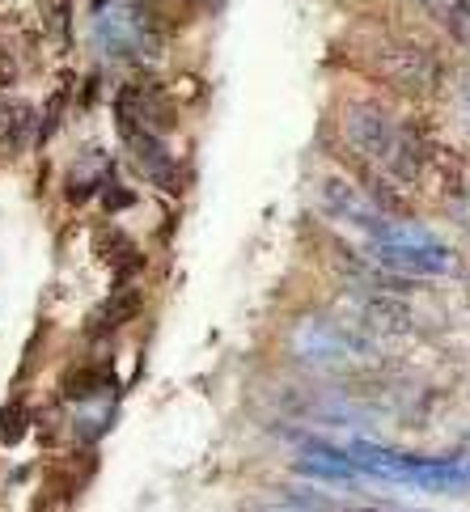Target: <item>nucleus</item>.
<instances>
[{
    "instance_id": "obj_1",
    "label": "nucleus",
    "mask_w": 470,
    "mask_h": 512,
    "mask_svg": "<svg viewBox=\"0 0 470 512\" xmlns=\"http://www.w3.org/2000/svg\"><path fill=\"white\" fill-rule=\"evenodd\" d=\"M343 140L360 153V161H369L373 170H382L390 182H411L424 178L428 149L420 132H411L403 119H394L386 106L377 102H348L343 106Z\"/></svg>"
},
{
    "instance_id": "obj_2",
    "label": "nucleus",
    "mask_w": 470,
    "mask_h": 512,
    "mask_svg": "<svg viewBox=\"0 0 470 512\" xmlns=\"http://www.w3.org/2000/svg\"><path fill=\"white\" fill-rule=\"evenodd\" d=\"M348 457L360 474H373V479H390V483H407L424 491H466L470 487V462H424V457H403V453H386L373 445H352Z\"/></svg>"
},
{
    "instance_id": "obj_3",
    "label": "nucleus",
    "mask_w": 470,
    "mask_h": 512,
    "mask_svg": "<svg viewBox=\"0 0 470 512\" xmlns=\"http://www.w3.org/2000/svg\"><path fill=\"white\" fill-rule=\"evenodd\" d=\"M365 68L373 72L377 81L394 85L399 94H432L441 85V64L432 51H424L420 43L407 39H377L365 56Z\"/></svg>"
},
{
    "instance_id": "obj_4",
    "label": "nucleus",
    "mask_w": 470,
    "mask_h": 512,
    "mask_svg": "<svg viewBox=\"0 0 470 512\" xmlns=\"http://www.w3.org/2000/svg\"><path fill=\"white\" fill-rule=\"evenodd\" d=\"M369 242H373V259L386 271H403V276H445V271L454 267V254L420 229H394L390 237H369Z\"/></svg>"
},
{
    "instance_id": "obj_5",
    "label": "nucleus",
    "mask_w": 470,
    "mask_h": 512,
    "mask_svg": "<svg viewBox=\"0 0 470 512\" xmlns=\"http://www.w3.org/2000/svg\"><path fill=\"white\" fill-rule=\"evenodd\" d=\"M322 208H327V216H335V221H348L352 229H360L365 237H390L399 225V216H390L377 199H365L356 187H348V182L339 178H327L322 182Z\"/></svg>"
},
{
    "instance_id": "obj_6",
    "label": "nucleus",
    "mask_w": 470,
    "mask_h": 512,
    "mask_svg": "<svg viewBox=\"0 0 470 512\" xmlns=\"http://www.w3.org/2000/svg\"><path fill=\"white\" fill-rule=\"evenodd\" d=\"M128 149H132V157H136V170H140L144 178H149L153 187L178 195V166H174V157H170L166 144H161V136H157V132L132 140Z\"/></svg>"
},
{
    "instance_id": "obj_7",
    "label": "nucleus",
    "mask_w": 470,
    "mask_h": 512,
    "mask_svg": "<svg viewBox=\"0 0 470 512\" xmlns=\"http://www.w3.org/2000/svg\"><path fill=\"white\" fill-rule=\"evenodd\" d=\"M140 309H144L140 288H119V292H111V297L98 305V314H94V335H111V331H119V326L136 322Z\"/></svg>"
},
{
    "instance_id": "obj_8",
    "label": "nucleus",
    "mask_w": 470,
    "mask_h": 512,
    "mask_svg": "<svg viewBox=\"0 0 470 512\" xmlns=\"http://www.w3.org/2000/svg\"><path fill=\"white\" fill-rule=\"evenodd\" d=\"M94 254L106 267H115V276H128V271L140 267V250L132 246V237L119 233V229H102L94 237Z\"/></svg>"
},
{
    "instance_id": "obj_9",
    "label": "nucleus",
    "mask_w": 470,
    "mask_h": 512,
    "mask_svg": "<svg viewBox=\"0 0 470 512\" xmlns=\"http://www.w3.org/2000/svg\"><path fill=\"white\" fill-rule=\"evenodd\" d=\"M360 318H365L373 331H407V326H411V314H407L399 301H390L386 292H373V297L360 301Z\"/></svg>"
},
{
    "instance_id": "obj_10",
    "label": "nucleus",
    "mask_w": 470,
    "mask_h": 512,
    "mask_svg": "<svg viewBox=\"0 0 470 512\" xmlns=\"http://www.w3.org/2000/svg\"><path fill=\"white\" fill-rule=\"evenodd\" d=\"M111 386H115V373L111 369H72L68 377H64V398H72V402H89V398H102V394H111Z\"/></svg>"
},
{
    "instance_id": "obj_11",
    "label": "nucleus",
    "mask_w": 470,
    "mask_h": 512,
    "mask_svg": "<svg viewBox=\"0 0 470 512\" xmlns=\"http://www.w3.org/2000/svg\"><path fill=\"white\" fill-rule=\"evenodd\" d=\"M420 5L437 17V22L470 47V0H420Z\"/></svg>"
},
{
    "instance_id": "obj_12",
    "label": "nucleus",
    "mask_w": 470,
    "mask_h": 512,
    "mask_svg": "<svg viewBox=\"0 0 470 512\" xmlns=\"http://www.w3.org/2000/svg\"><path fill=\"white\" fill-rule=\"evenodd\" d=\"M34 136V111L30 106H13L9 111V127H5V149L9 153H22Z\"/></svg>"
},
{
    "instance_id": "obj_13",
    "label": "nucleus",
    "mask_w": 470,
    "mask_h": 512,
    "mask_svg": "<svg viewBox=\"0 0 470 512\" xmlns=\"http://www.w3.org/2000/svg\"><path fill=\"white\" fill-rule=\"evenodd\" d=\"M22 436H26V407L17 402V407H9L0 415V445H17Z\"/></svg>"
},
{
    "instance_id": "obj_14",
    "label": "nucleus",
    "mask_w": 470,
    "mask_h": 512,
    "mask_svg": "<svg viewBox=\"0 0 470 512\" xmlns=\"http://www.w3.org/2000/svg\"><path fill=\"white\" fill-rule=\"evenodd\" d=\"M458 111H462V123H466V132H470V72L462 77V89H458Z\"/></svg>"
},
{
    "instance_id": "obj_15",
    "label": "nucleus",
    "mask_w": 470,
    "mask_h": 512,
    "mask_svg": "<svg viewBox=\"0 0 470 512\" xmlns=\"http://www.w3.org/2000/svg\"><path fill=\"white\" fill-rule=\"evenodd\" d=\"M111 191H115V195H106V208H111V212H115V208H132V199H136L132 191H123V187H111Z\"/></svg>"
},
{
    "instance_id": "obj_16",
    "label": "nucleus",
    "mask_w": 470,
    "mask_h": 512,
    "mask_svg": "<svg viewBox=\"0 0 470 512\" xmlns=\"http://www.w3.org/2000/svg\"><path fill=\"white\" fill-rule=\"evenodd\" d=\"M13 81V64H9V56H5V51H0V89H5Z\"/></svg>"
}]
</instances>
